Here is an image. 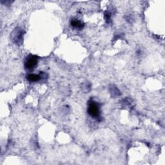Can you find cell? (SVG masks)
<instances>
[{
	"instance_id": "cell-6",
	"label": "cell",
	"mask_w": 165,
	"mask_h": 165,
	"mask_svg": "<svg viewBox=\"0 0 165 165\" xmlns=\"http://www.w3.org/2000/svg\"><path fill=\"white\" fill-rule=\"evenodd\" d=\"M104 18H105L107 21L110 20V13L105 12V14H104Z\"/></svg>"
},
{
	"instance_id": "cell-5",
	"label": "cell",
	"mask_w": 165,
	"mask_h": 165,
	"mask_svg": "<svg viewBox=\"0 0 165 165\" xmlns=\"http://www.w3.org/2000/svg\"><path fill=\"white\" fill-rule=\"evenodd\" d=\"M71 25L72 27L77 29H82L84 26V24L81 21L78 20H72L71 21Z\"/></svg>"
},
{
	"instance_id": "cell-4",
	"label": "cell",
	"mask_w": 165,
	"mask_h": 165,
	"mask_svg": "<svg viewBox=\"0 0 165 165\" xmlns=\"http://www.w3.org/2000/svg\"><path fill=\"white\" fill-rule=\"evenodd\" d=\"M41 79V76L39 75H36V74H29L27 76V79L31 82H36L40 81Z\"/></svg>"
},
{
	"instance_id": "cell-1",
	"label": "cell",
	"mask_w": 165,
	"mask_h": 165,
	"mask_svg": "<svg viewBox=\"0 0 165 165\" xmlns=\"http://www.w3.org/2000/svg\"><path fill=\"white\" fill-rule=\"evenodd\" d=\"M88 112L90 116L94 118H98L100 115V106L97 103L93 101H90L88 107Z\"/></svg>"
},
{
	"instance_id": "cell-2",
	"label": "cell",
	"mask_w": 165,
	"mask_h": 165,
	"mask_svg": "<svg viewBox=\"0 0 165 165\" xmlns=\"http://www.w3.org/2000/svg\"><path fill=\"white\" fill-rule=\"evenodd\" d=\"M38 64V57L36 56H31L27 58V60L25 63V67L27 69L31 70L35 68Z\"/></svg>"
},
{
	"instance_id": "cell-3",
	"label": "cell",
	"mask_w": 165,
	"mask_h": 165,
	"mask_svg": "<svg viewBox=\"0 0 165 165\" xmlns=\"http://www.w3.org/2000/svg\"><path fill=\"white\" fill-rule=\"evenodd\" d=\"M23 32L21 29H16V31L14 32L13 35V40L14 42L16 43H21V42L23 41Z\"/></svg>"
}]
</instances>
